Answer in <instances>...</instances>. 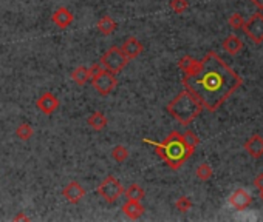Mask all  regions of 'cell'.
I'll list each match as a JSON object with an SVG mask.
<instances>
[{
  "mask_svg": "<svg viewBox=\"0 0 263 222\" xmlns=\"http://www.w3.org/2000/svg\"><path fill=\"white\" fill-rule=\"evenodd\" d=\"M183 140H184V144L190 148L192 152H195V148L198 146V144H200V138L194 133V132H190V130H187V132H184L183 134Z\"/></svg>",
  "mask_w": 263,
  "mask_h": 222,
  "instance_id": "7402d4cb",
  "label": "cell"
},
{
  "mask_svg": "<svg viewBox=\"0 0 263 222\" xmlns=\"http://www.w3.org/2000/svg\"><path fill=\"white\" fill-rule=\"evenodd\" d=\"M251 202H252V198L251 194L246 192V190H243V188H237L231 196H229V204L238 212L244 210V208H248L251 206Z\"/></svg>",
  "mask_w": 263,
  "mask_h": 222,
  "instance_id": "8fae6325",
  "label": "cell"
},
{
  "mask_svg": "<svg viewBox=\"0 0 263 222\" xmlns=\"http://www.w3.org/2000/svg\"><path fill=\"white\" fill-rule=\"evenodd\" d=\"M175 207H177V210L181 213H187L192 208V200L187 196H180L177 202H175Z\"/></svg>",
  "mask_w": 263,
  "mask_h": 222,
  "instance_id": "d4e9b609",
  "label": "cell"
},
{
  "mask_svg": "<svg viewBox=\"0 0 263 222\" xmlns=\"http://www.w3.org/2000/svg\"><path fill=\"white\" fill-rule=\"evenodd\" d=\"M92 79V71L90 68H85V66H78L72 71V80L81 86H84L87 82H90Z\"/></svg>",
  "mask_w": 263,
  "mask_h": 222,
  "instance_id": "ac0fdd59",
  "label": "cell"
},
{
  "mask_svg": "<svg viewBox=\"0 0 263 222\" xmlns=\"http://www.w3.org/2000/svg\"><path fill=\"white\" fill-rule=\"evenodd\" d=\"M112 158L119 164L124 162L129 158V150L124 145H116V146H113V150H112Z\"/></svg>",
  "mask_w": 263,
  "mask_h": 222,
  "instance_id": "cb8c5ba5",
  "label": "cell"
},
{
  "mask_svg": "<svg viewBox=\"0 0 263 222\" xmlns=\"http://www.w3.org/2000/svg\"><path fill=\"white\" fill-rule=\"evenodd\" d=\"M92 71V85L96 90L98 94L101 96H109L110 92L118 86V79L115 76V72L104 70L101 66V64H95L93 66H90Z\"/></svg>",
  "mask_w": 263,
  "mask_h": 222,
  "instance_id": "277c9868",
  "label": "cell"
},
{
  "mask_svg": "<svg viewBox=\"0 0 263 222\" xmlns=\"http://www.w3.org/2000/svg\"><path fill=\"white\" fill-rule=\"evenodd\" d=\"M87 124H89L95 132H102V130H105V126L109 125V119L104 113H101V111H95V113H92L89 119H87Z\"/></svg>",
  "mask_w": 263,
  "mask_h": 222,
  "instance_id": "9a60e30c",
  "label": "cell"
},
{
  "mask_svg": "<svg viewBox=\"0 0 263 222\" xmlns=\"http://www.w3.org/2000/svg\"><path fill=\"white\" fill-rule=\"evenodd\" d=\"M195 174H197V178H198L200 180L206 182V180H209L210 178H212L214 172H212V168H210V165L204 162V164H201V165L197 166Z\"/></svg>",
  "mask_w": 263,
  "mask_h": 222,
  "instance_id": "603a6c76",
  "label": "cell"
},
{
  "mask_svg": "<svg viewBox=\"0 0 263 222\" xmlns=\"http://www.w3.org/2000/svg\"><path fill=\"white\" fill-rule=\"evenodd\" d=\"M59 99L53 94V92H44V94L36 100V108L41 111V113L50 116L59 108Z\"/></svg>",
  "mask_w": 263,
  "mask_h": 222,
  "instance_id": "ba28073f",
  "label": "cell"
},
{
  "mask_svg": "<svg viewBox=\"0 0 263 222\" xmlns=\"http://www.w3.org/2000/svg\"><path fill=\"white\" fill-rule=\"evenodd\" d=\"M227 24H229V26L232 28V30H241L243 28V24H244V20H243V17L238 14V12H235V14H232L231 17H229V20H227Z\"/></svg>",
  "mask_w": 263,
  "mask_h": 222,
  "instance_id": "4316f807",
  "label": "cell"
},
{
  "mask_svg": "<svg viewBox=\"0 0 263 222\" xmlns=\"http://www.w3.org/2000/svg\"><path fill=\"white\" fill-rule=\"evenodd\" d=\"M189 8V2L187 0H170V10L177 14H183L184 11H187Z\"/></svg>",
  "mask_w": 263,
  "mask_h": 222,
  "instance_id": "484cf974",
  "label": "cell"
},
{
  "mask_svg": "<svg viewBox=\"0 0 263 222\" xmlns=\"http://www.w3.org/2000/svg\"><path fill=\"white\" fill-rule=\"evenodd\" d=\"M62 196H64L70 204H78V202H81V200L84 199L85 190H84V187H82V185H81L79 182L73 180V182L67 184L65 187H64Z\"/></svg>",
  "mask_w": 263,
  "mask_h": 222,
  "instance_id": "9c48e42d",
  "label": "cell"
},
{
  "mask_svg": "<svg viewBox=\"0 0 263 222\" xmlns=\"http://www.w3.org/2000/svg\"><path fill=\"white\" fill-rule=\"evenodd\" d=\"M99 64L104 70H109L116 74L126 68V65L129 64V59L124 56V52L121 51L119 46H112L102 54Z\"/></svg>",
  "mask_w": 263,
  "mask_h": 222,
  "instance_id": "5b68a950",
  "label": "cell"
},
{
  "mask_svg": "<svg viewBox=\"0 0 263 222\" xmlns=\"http://www.w3.org/2000/svg\"><path fill=\"white\" fill-rule=\"evenodd\" d=\"M96 193H98L105 202L112 204V202L118 200L122 194H124V187H122L121 182H119L115 176L109 174L107 178H105V179L98 185Z\"/></svg>",
  "mask_w": 263,
  "mask_h": 222,
  "instance_id": "8992f818",
  "label": "cell"
},
{
  "mask_svg": "<svg viewBox=\"0 0 263 222\" xmlns=\"http://www.w3.org/2000/svg\"><path fill=\"white\" fill-rule=\"evenodd\" d=\"M244 150L248 152L249 156L258 159L263 156V138L260 134H254L251 136L246 142H244Z\"/></svg>",
  "mask_w": 263,
  "mask_h": 222,
  "instance_id": "4fadbf2b",
  "label": "cell"
},
{
  "mask_svg": "<svg viewBox=\"0 0 263 222\" xmlns=\"http://www.w3.org/2000/svg\"><path fill=\"white\" fill-rule=\"evenodd\" d=\"M241 84V78L215 51H209L194 71L183 76L184 90L210 113L217 111Z\"/></svg>",
  "mask_w": 263,
  "mask_h": 222,
  "instance_id": "6da1fadb",
  "label": "cell"
},
{
  "mask_svg": "<svg viewBox=\"0 0 263 222\" xmlns=\"http://www.w3.org/2000/svg\"><path fill=\"white\" fill-rule=\"evenodd\" d=\"M121 51L124 52V56L126 58L130 60V59H136L138 56H141L143 54V51H144V46H143V44L139 42L136 37H133V36H130L129 39H126V42L122 44L121 46Z\"/></svg>",
  "mask_w": 263,
  "mask_h": 222,
  "instance_id": "30bf717a",
  "label": "cell"
},
{
  "mask_svg": "<svg viewBox=\"0 0 263 222\" xmlns=\"http://www.w3.org/2000/svg\"><path fill=\"white\" fill-rule=\"evenodd\" d=\"M243 48V42L238 39L237 36L231 34V36H227L226 39L223 40V50L226 52H229L231 56H237Z\"/></svg>",
  "mask_w": 263,
  "mask_h": 222,
  "instance_id": "e0dca14e",
  "label": "cell"
},
{
  "mask_svg": "<svg viewBox=\"0 0 263 222\" xmlns=\"http://www.w3.org/2000/svg\"><path fill=\"white\" fill-rule=\"evenodd\" d=\"M33 134H34V130H33V126L28 122H24V124H21L19 126L16 128V136L19 138L21 140H24V142L30 140L33 138Z\"/></svg>",
  "mask_w": 263,
  "mask_h": 222,
  "instance_id": "ffe728a7",
  "label": "cell"
},
{
  "mask_svg": "<svg viewBox=\"0 0 263 222\" xmlns=\"http://www.w3.org/2000/svg\"><path fill=\"white\" fill-rule=\"evenodd\" d=\"M14 220H30V218H28V216H25L24 213H19L17 216H14Z\"/></svg>",
  "mask_w": 263,
  "mask_h": 222,
  "instance_id": "f1b7e54d",
  "label": "cell"
},
{
  "mask_svg": "<svg viewBox=\"0 0 263 222\" xmlns=\"http://www.w3.org/2000/svg\"><path fill=\"white\" fill-rule=\"evenodd\" d=\"M124 193H126L127 199H130V200H141L146 196L143 187H139L138 184H132L127 190H124Z\"/></svg>",
  "mask_w": 263,
  "mask_h": 222,
  "instance_id": "44dd1931",
  "label": "cell"
},
{
  "mask_svg": "<svg viewBox=\"0 0 263 222\" xmlns=\"http://www.w3.org/2000/svg\"><path fill=\"white\" fill-rule=\"evenodd\" d=\"M122 212H124V214L129 218V219H138L141 218L144 214V207L141 206V202L139 200H130L127 199V202L122 206Z\"/></svg>",
  "mask_w": 263,
  "mask_h": 222,
  "instance_id": "5bb4252c",
  "label": "cell"
},
{
  "mask_svg": "<svg viewBox=\"0 0 263 222\" xmlns=\"http://www.w3.org/2000/svg\"><path fill=\"white\" fill-rule=\"evenodd\" d=\"M260 199L263 200V190H260Z\"/></svg>",
  "mask_w": 263,
  "mask_h": 222,
  "instance_id": "4dcf8cb0",
  "label": "cell"
},
{
  "mask_svg": "<svg viewBox=\"0 0 263 222\" xmlns=\"http://www.w3.org/2000/svg\"><path fill=\"white\" fill-rule=\"evenodd\" d=\"M252 5H255L258 10H263V0H251Z\"/></svg>",
  "mask_w": 263,
  "mask_h": 222,
  "instance_id": "f546056e",
  "label": "cell"
},
{
  "mask_svg": "<svg viewBox=\"0 0 263 222\" xmlns=\"http://www.w3.org/2000/svg\"><path fill=\"white\" fill-rule=\"evenodd\" d=\"M96 28H98V31H99L101 34L110 36V34H113V32L116 31L118 24L113 20V18H112L110 16H102V17L99 18V20H98V24H96Z\"/></svg>",
  "mask_w": 263,
  "mask_h": 222,
  "instance_id": "2e32d148",
  "label": "cell"
},
{
  "mask_svg": "<svg viewBox=\"0 0 263 222\" xmlns=\"http://www.w3.org/2000/svg\"><path fill=\"white\" fill-rule=\"evenodd\" d=\"M143 142L155 148L158 158H161L170 170H180L184 162L194 154V152L184 144L183 136L178 132H170L163 142H155L150 139H143Z\"/></svg>",
  "mask_w": 263,
  "mask_h": 222,
  "instance_id": "7a4b0ae2",
  "label": "cell"
},
{
  "mask_svg": "<svg viewBox=\"0 0 263 222\" xmlns=\"http://www.w3.org/2000/svg\"><path fill=\"white\" fill-rule=\"evenodd\" d=\"M254 185H255V188L263 190V173H260V174L254 179Z\"/></svg>",
  "mask_w": 263,
  "mask_h": 222,
  "instance_id": "83f0119b",
  "label": "cell"
},
{
  "mask_svg": "<svg viewBox=\"0 0 263 222\" xmlns=\"http://www.w3.org/2000/svg\"><path fill=\"white\" fill-rule=\"evenodd\" d=\"M198 62L197 59H194L192 56H183V58L178 60V68L184 72V74H189L194 71L197 66H198Z\"/></svg>",
  "mask_w": 263,
  "mask_h": 222,
  "instance_id": "d6986e66",
  "label": "cell"
},
{
  "mask_svg": "<svg viewBox=\"0 0 263 222\" xmlns=\"http://www.w3.org/2000/svg\"><path fill=\"white\" fill-rule=\"evenodd\" d=\"M249 39L254 44H263V14L261 12H255L251 16L249 20H246L243 24L241 28Z\"/></svg>",
  "mask_w": 263,
  "mask_h": 222,
  "instance_id": "52a82bcc",
  "label": "cell"
},
{
  "mask_svg": "<svg viewBox=\"0 0 263 222\" xmlns=\"http://www.w3.org/2000/svg\"><path fill=\"white\" fill-rule=\"evenodd\" d=\"M73 12L70 11L68 8H65V6H61V8H58L55 12H53V16H51V22L55 24L58 28H61V30H65V28H68L70 25L73 24Z\"/></svg>",
  "mask_w": 263,
  "mask_h": 222,
  "instance_id": "7c38bea8",
  "label": "cell"
},
{
  "mask_svg": "<svg viewBox=\"0 0 263 222\" xmlns=\"http://www.w3.org/2000/svg\"><path fill=\"white\" fill-rule=\"evenodd\" d=\"M203 105L190 94L187 90H183L175 96L166 106V111L181 125H189L194 122L203 111Z\"/></svg>",
  "mask_w": 263,
  "mask_h": 222,
  "instance_id": "3957f363",
  "label": "cell"
}]
</instances>
